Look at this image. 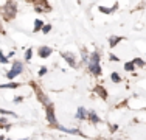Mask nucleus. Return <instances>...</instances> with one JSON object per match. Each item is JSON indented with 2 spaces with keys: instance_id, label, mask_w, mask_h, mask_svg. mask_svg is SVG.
Returning a JSON list of instances; mask_svg holds the SVG:
<instances>
[{
  "instance_id": "obj_1",
  "label": "nucleus",
  "mask_w": 146,
  "mask_h": 140,
  "mask_svg": "<svg viewBox=\"0 0 146 140\" xmlns=\"http://www.w3.org/2000/svg\"><path fill=\"white\" fill-rule=\"evenodd\" d=\"M89 70L93 75H101V65H100V53L98 51H93L89 58Z\"/></svg>"
},
{
  "instance_id": "obj_2",
  "label": "nucleus",
  "mask_w": 146,
  "mask_h": 140,
  "mask_svg": "<svg viewBox=\"0 0 146 140\" xmlns=\"http://www.w3.org/2000/svg\"><path fill=\"white\" fill-rule=\"evenodd\" d=\"M20 72H22V64H20L19 61H14V64H13L11 70L6 73V78H8V79H14Z\"/></svg>"
},
{
  "instance_id": "obj_3",
  "label": "nucleus",
  "mask_w": 146,
  "mask_h": 140,
  "mask_svg": "<svg viewBox=\"0 0 146 140\" xmlns=\"http://www.w3.org/2000/svg\"><path fill=\"white\" fill-rule=\"evenodd\" d=\"M47 120H48V123L56 126V117H54V111H53V106H51V104L47 106Z\"/></svg>"
},
{
  "instance_id": "obj_4",
  "label": "nucleus",
  "mask_w": 146,
  "mask_h": 140,
  "mask_svg": "<svg viewBox=\"0 0 146 140\" xmlns=\"http://www.w3.org/2000/svg\"><path fill=\"white\" fill-rule=\"evenodd\" d=\"M51 51H53V50H51L50 47H40L39 51H37V55H39L42 59H45V58H48V56L51 55Z\"/></svg>"
},
{
  "instance_id": "obj_5",
  "label": "nucleus",
  "mask_w": 146,
  "mask_h": 140,
  "mask_svg": "<svg viewBox=\"0 0 146 140\" xmlns=\"http://www.w3.org/2000/svg\"><path fill=\"white\" fill-rule=\"evenodd\" d=\"M62 58L67 61V64L70 65V67H76V62H75V56L72 53H62Z\"/></svg>"
},
{
  "instance_id": "obj_6",
  "label": "nucleus",
  "mask_w": 146,
  "mask_h": 140,
  "mask_svg": "<svg viewBox=\"0 0 146 140\" xmlns=\"http://www.w3.org/2000/svg\"><path fill=\"white\" fill-rule=\"evenodd\" d=\"M89 115V112L84 109V107H78V112H76V118L78 120H86Z\"/></svg>"
},
{
  "instance_id": "obj_7",
  "label": "nucleus",
  "mask_w": 146,
  "mask_h": 140,
  "mask_svg": "<svg viewBox=\"0 0 146 140\" xmlns=\"http://www.w3.org/2000/svg\"><path fill=\"white\" fill-rule=\"evenodd\" d=\"M121 41H123V37H121V36H110V37H109V45H110V48H115L117 44H118V42H121Z\"/></svg>"
},
{
  "instance_id": "obj_8",
  "label": "nucleus",
  "mask_w": 146,
  "mask_h": 140,
  "mask_svg": "<svg viewBox=\"0 0 146 140\" xmlns=\"http://www.w3.org/2000/svg\"><path fill=\"white\" fill-rule=\"evenodd\" d=\"M87 118H89L90 121H92V123H100V121H101V120H100V117L96 115L95 111H90L89 115H87Z\"/></svg>"
},
{
  "instance_id": "obj_9",
  "label": "nucleus",
  "mask_w": 146,
  "mask_h": 140,
  "mask_svg": "<svg viewBox=\"0 0 146 140\" xmlns=\"http://www.w3.org/2000/svg\"><path fill=\"white\" fill-rule=\"evenodd\" d=\"M20 84H17V83H8V84H2V86H0V89H17V87H19Z\"/></svg>"
},
{
  "instance_id": "obj_10",
  "label": "nucleus",
  "mask_w": 146,
  "mask_h": 140,
  "mask_svg": "<svg viewBox=\"0 0 146 140\" xmlns=\"http://www.w3.org/2000/svg\"><path fill=\"white\" fill-rule=\"evenodd\" d=\"M44 25H45V23L42 22V20H39V19H37L36 22H34V33H36V31H40V30L44 28Z\"/></svg>"
},
{
  "instance_id": "obj_11",
  "label": "nucleus",
  "mask_w": 146,
  "mask_h": 140,
  "mask_svg": "<svg viewBox=\"0 0 146 140\" xmlns=\"http://www.w3.org/2000/svg\"><path fill=\"white\" fill-rule=\"evenodd\" d=\"M132 62H134V65L137 64V65H140V67H146V62H145L141 58H135V59H132Z\"/></svg>"
},
{
  "instance_id": "obj_12",
  "label": "nucleus",
  "mask_w": 146,
  "mask_h": 140,
  "mask_svg": "<svg viewBox=\"0 0 146 140\" xmlns=\"http://www.w3.org/2000/svg\"><path fill=\"white\" fill-rule=\"evenodd\" d=\"M124 70H126V72H134L135 70V65H134V62H126V64H124Z\"/></svg>"
},
{
  "instance_id": "obj_13",
  "label": "nucleus",
  "mask_w": 146,
  "mask_h": 140,
  "mask_svg": "<svg viewBox=\"0 0 146 140\" xmlns=\"http://www.w3.org/2000/svg\"><path fill=\"white\" fill-rule=\"evenodd\" d=\"M110 79H112L113 83H120L121 81V78H120V75H118L117 72H113V73H110Z\"/></svg>"
},
{
  "instance_id": "obj_14",
  "label": "nucleus",
  "mask_w": 146,
  "mask_h": 140,
  "mask_svg": "<svg viewBox=\"0 0 146 140\" xmlns=\"http://www.w3.org/2000/svg\"><path fill=\"white\" fill-rule=\"evenodd\" d=\"M31 56H33V50L28 48V50H27V53H25V61H31Z\"/></svg>"
},
{
  "instance_id": "obj_15",
  "label": "nucleus",
  "mask_w": 146,
  "mask_h": 140,
  "mask_svg": "<svg viewBox=\"0 0 146 140\" xmlns=\"http://www.w3.org/2000/svg\"><path fill=\"white\" fill-rule=\"evenodd\" d=\"M0 62H2V64H6V62H8V56L3 55V51H0Z\"/></svg>"
},
{
  "instance_id": "obj_16",
  "label": "nucleus",
  "mask_w": 146,
  "mask_h": 140,
  "mask_svg": "<svg viewBox=\"0 0 146 140\" xmlns=\"http://www.w3.org/2000/svg\"><path fill=\"white\" fill-rule=\"evenodd\" d=\"M0 114H5V115H13V117H16V114H14V112L6 111V109H0Z\"/></svg>"
},
{
  "instance_id": "obj_17",
  "label": "nucleus",
  "mask_w": 146,
  "mask_h": 140,
  "mask_svg": "<svg viewBox=\"0 0 146 140\" xmlns=\"http://www.w3.org/2000/svg\"><path fill=\"white\" fill-rule=\"evenodd\" d=\"M42 31H44V33H50V31H51V25H48V23H45V25H44V28H42Z\"/></svg>"
},
{
  "instance_id": "obj_18",
  "label": "nucleus",
  "mask_w": 146,
  "mask_h": 140,
  "mask_svg": "<svg viewBox=\"0 0 146 140\" xmlns=\"http://www.w3.org/2000/svg\"><path fill=\"white\" fill-rule=\"evenodd\" d=\"M95 92H100V93H101V97H103V98H106V92H104V90L101 89V87H96V89H95Z\"/></svg>"
},
{
  "instance_id": "obj_19",
  "label": "nucleus",
  "mask_w": 146,
  "mask_h": 140,
  "mask_svg": "<svg viewBox=\"0 0 146 140\" xmlns=\"http://www.w3.org/2000/svg\"><path fill=\"white\" fill-rule=\"evenodd\" d=\"M6 123V118H0V126H5V128H9V125H5Z\"/></svg>"
},
{
  "instance_id": "obj_20",
  "label": "nucleus",
  "mask_w": 146,
  "mask_h": 140,
  "mask_svg": "<svg viewBox=\"0 0 146 140\" xmlns=\"http://www.w3.org/2000/svg\"><path fill=\"white\" fill-rule=\"evenodd\" d=\"M109 59H110L112 62H118V61H120V59H118L115 55H109Z\"/></svg>"
},
{
  "instance_id": "obj_21",
  "label": "nucleus",
  "mask_w": 146,
  "mask_h": 140,
  "mask_svg": "<svg viewBox=\"0 0 146 140\" xmlns=\"http://www.w3.org/2000/svg\"><path fill=\"white\" fill-rule=\"evenodd\" d=\"M45 73H47V67H42V69L39 70V76H44Z\"/></svg>"
},
{
  "instance_id": "obj_22",
  "label": "nucleus",
  "mask_w": 146,
  "mask_h": 140,
  "mask_svg": "<svg viewBox=\"0 0 146 140\" xmlns=\"http://www.w3.org/2000/svg\"><path fill=\"white\" fill-rule=\"evenodd\" d=\"M22 100H23V98H22V97H16V100H14V103H22Z\"/></svg>"
},
{
  "instance_id": "obj_23",
  "label": "nucleus",
  "mask_w": 146,
  "mask_h": 140,
  "mask_svg": "<svg viewBox=\"0 0 146 140\" xmlns=\"http://www.w3.org/2000/svg\"><path fill=\"white\" fill-rule=\"evenodd\" d=\"M117 129H118V126H117V125H113L112 128H110V131H117Z\"/></svg>"
},
{
  "instance_id": "obj_24",
  "label": "nucleus",
  "mask_w": 146,
  "mask_h": 140,
  "mask_svg": "<svg viewBox=\"0 0 146 140\" xmlns=\"http://www.w3.org/2000/svg\"><path fill=\"white\" fill-rule=\"evenodd\" d=\"M0 140H5V139H3V137H2V135H0Z\"/></svg>"
},
{
  "instance_id": "obj_25",
  "label": "nucleus",
  "mask_w": 146,
  "mask_h": 140,
  "mask_svg": "<svg viewBox=\"0 0 146 140\" xmlns=\"http://www.w3.org/2000/svg\"><path fill=\"white\" fill-rule=\"evenodd\" d=\"M6 140H11V139H6Z\"/></svg>"
}]
</instances>
